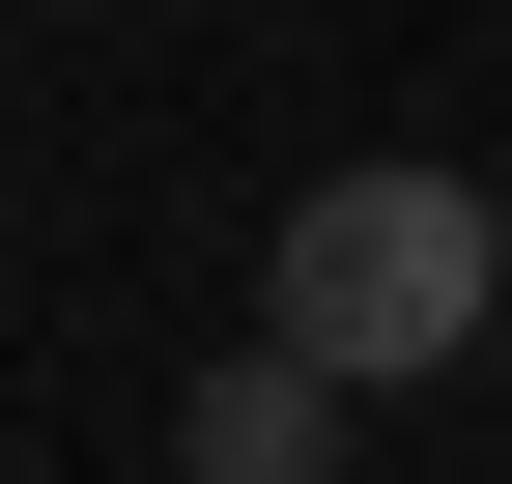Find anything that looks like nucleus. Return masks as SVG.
Wrapping results in <instances>:
<instances>
[{
	"label": "nucleus",
	"mask_w": 512,
	"mask_h": 484,
	"mask_svg": "<svg viewBox=\"0 0 512 484\" xmlns=\"http://www.w3.org/2000/svg\"><path fill=\"white\" fill-rule=\"evenodd\" d=\"M342 399H370V371H313V342H228V371H200V484H313V456H342Z\"/></svg>",
	"instance_id": "nucleus-2"
},
{
	"label": "nucleus",
	"mask_w": 512,
	"mask_h": 484,
	"mask_svg": "<svg viewBox=\"0 0 512 484\" xmlns=\"http://www.w3.org/2000/svg\"><path fill=\"white\" fill-rule=\"evenodd\" d=\"M256 314H285L313 371H370V399H399V371H456V342L512 314V228H484V171H313Z\"/></svg>",
	"instance_id": "nucleus-1"
}]
</instances>
